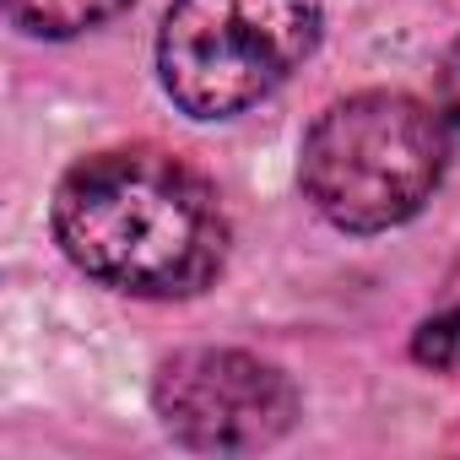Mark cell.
Listing matches in <instances>:
<instances>
[{
    "label": "cell",
    "mask_w": 460,
    "mask_h": 460,
    "mask_svg": "<svg viewBox=\"0 0 460 460\" xmlns=\"http://www.w3.org/2000/svg\"><path fill=\"white\" fill-rule=\"evenodd\" d=\"M320 0H173L157 28L163 98L195 119H239L320 49Z\"/></svg>",
    "instance_id": "3957f363"
},
{
    "label": "cell",
    "mask_w": 460,
    "mask_h": 460,
    "mask_svg": "<svg viewBox=\"0 0 460 460\" xmlns=\"http://www.w3.org/2000/svg\"><path fill=\"white\" fill-rule=\"evenodd\" d=\"M449 130L438 109L401 87L331 98L298 141V190L347 239L406 227L444 184Z\"/></svg>",
    "instance_id": "7a4b0ae2"
},
{
    "label": "cell",
    "mask_w": 460,
    "mask_h": 460,
    "mask_svg": "<svg viewBox=\"0 0 460 460\" xmlns=\"http://www.w3.org/2000/svg\"><path fill=\"white\" fill-rule=\"evenodd\" d=\"M119 12H130V0H6L12 28L44 44H71L82 33H98Z\"/></svg>",
    "instance_id": "8992f818"
},
{
    "label": "cell",
    "mask_w": 460,
    "mask_h": 460,
    "mask_svg": "<svg viewBox=\"0 0 460 460\" xmlns=\"http://www.w3.org/2000/svg\"><path fill=\"white\" fill-rule=\"evenodd\" d=\"M433 109L449 130V146H460V33L449 39L444 60H438V76H433Z\"/></svg>",
    "instance_id": "52a82bcc"
},
{
    "label": "cell",
    "mask_w": 460,
    "mask_h": 460,
    "mask_svg": "<svg viewBox=\"0 0 460 460\" xmlns=\"http://www.w3.org/2000/svg\"><path fill=\"white\" fill-rule=\"evenodd\" d=\"M146 395L163 433L195 455L277 449L304 417L293 374L244 347H179L152 368Z\"/></svg>",
    "instance_id": "277c9868"
},
{
    "label": "cell",
    "mask_w": 460,
    "mask_h": 460,
    "mask_svg": "<svg viewBox=\"0 0 460 460\" xmlns=\"http://www.w3.org/2000/svg\"><path fill=\"white\" fill-rule=\"evenodd\" d=\"M49 234L87 282L141 304L200 298L234 244L217 184L152 141L71 163L49 200Z\"/></svg>",
    "instance_id": "6da1fadb"
},
{
    "label": "cell",
    "mask_w": 460,
    "mask_h": 460,
    "mask_svg": "<svg viewBox=\"0 0 460 460\" xmlns=\"http://www.w3.org/2000/svg\"><path fill=\"white\" fill-rule=\"evenodd\" d=\"M406 358L422 374H460V255L444 271V282L428 298V309L417 314V325L406 336Z\"/></svg>",
    "instance_id": "5b68a950"
}]
</instances>
